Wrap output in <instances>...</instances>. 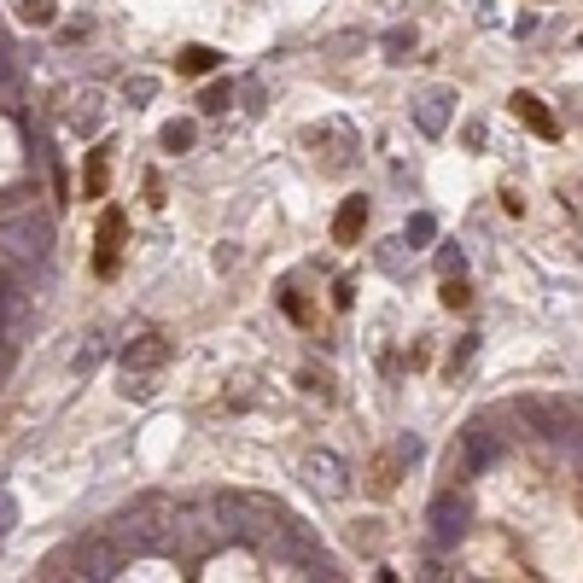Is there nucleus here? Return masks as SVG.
<instances>
[{
	"label": "nucleus",
	"instance_id": "obj_14",
	"mask_svg": "<svg viewBox=\"0 0 583 583\" xmlns=\"http://www.w3.org/2000/svg\"><path fill=\"white\" fill-rule=\"evenodd\" d=\"M18 18H24V24H35V30H47V24L59 18V6H53V0H24V6H18Z\"/></svg>",
	"mask_w": 583,
	"mask_h": 583
},
{
	"label": "nucleus",
	"instance_id": "obj_23",
	"mask_svg": "<svg viewBox=\"0 0 583 583\" xmlns=\"http://www.w3.org/2000/svg\"><path fill=\"white\" fill-rule=\"evenodd\" d=\"M379 583H397V578H391V572H385V578H379Z\"/></svg>",
	"mask_w": 583,
	"mask_h": 583
},
{
	"label": "nucleus",
	"instance_id": "obj_15",
	"mask_svg": "<svg viewBox=\"0 0 583 583\" xmlns=\"http://www.w3.org/2000/svg\"><path fill=\"white\" fill-rule=\"evenodd\" d=\"M228 105H234V88H228V82H210L205 94H199V111H205V117H216V111H228Z\"/></svg>",
	"mask_w": 583,
	"mask_h": 583
},
{
	"label": "nucleus",
	"instance_id": "obj_5",
	"mask_svg": "<svg viewBox=\"0 0 583 583\" xmlns=\"http://www.w3.org/2000/svg\"><path fill=\"white\" fill-rule=\"evenodd\" d=\"M432 525H438V543H455V537L467 531V502H461L455 490H444V496L432 502Z\"/></svg>",
	"mask_w": 583,
	"mask_h": 583
},
{
	"label": "nucleus",
	"instance_id": "obj_4",
	"mask_svg": "<svg viewBox=\"0 0 583 583\" xmlns=\"http://www.w3.org/2000/svg\"><path fill=\"white\" fill-rule=\"evenodd\" d=\"M449 105H455V94H444V88H432V94L414 100V123H420V135H444L449 129Z\"/></svg>",
	"mask_w": 583,
	"mask_h": 583
},
{
	"label": "nucleus",
	"instance_id": "obj_9",
	"mask_svg": "<svg viewBox=\"0 0 583 583\" xmlns=\"http://www.w3.org/2000/svg\"><path fill=\"white\" fill-rule=\"evenodd\" d=\"M362 228H368V199H344L339 216H333V240L356 245V240H362Z\"/></svg>",
	"mask_w": 583,
	"mask_h": 583
},
{
	"label": "nucleus",
	"instance_id": "obj_11",
	"mask_svg": "<svg viewBox=\"0 0 583 583\" xmlns=\"http://www.w3.org/2000/svg\"><path fill=\"white\" fill-rule=\"evenodd\" d=\"M379 47H385V59H409V53H414V30H409V24H391Z\"/></svg>",
	"mask_w": 583,
	"mask_h": 583
},
{
	"label": "nucleus",
	"instance_id": "obj_8",
	"mask_svg": "<svg viewBox=\"0 0 583 583\" xmlns=\"http://www.w3.org/2000/svg\"><path fill=\"white\" fill-rule=\"evenodd\" d=\"M514 111H519V123L531 129V135H543V140H554L560 135V123H554V111L537 94H514Z\"/></svg>",
	"mask_w": 583,
	"mask_h": 583
},
{
	"label": "nucleus",
	"instance_id": "obj_13",
	"mask_svg": "<svg viewBox=\"0 0 583 583\" xmlns=\"http://www.w3.org/2000/svg\"><path fill=\"white\" fill-rule=\"evenodd\" d=\"M82 560H88V572H94V578H111L117 549H111V543H88V549H82Z\"/></svg>",
	"mask_w": 583,
	"mask_h": 583
},
{
	"label": "nucleus",
	"instance_id": "obj_6",
	"mask_svg": "<svg viewBox=\"0 0 583 583\" xmlns=\"http://www.w3.org/2000/svg\"><path fill=\"white\" fill-rule=\"evenodd\" d=\"M100 123H105V94H100V88L70 94V129H76V135H94Z\"/></svg>",
	"mask_w": 583,
	"mask_h": 583
},
{
	"label": "nucleus",
	"instance_id": "obj_16",
	"mask_svg": "<svg viewBox=\"0 0 583 583\" xmlns=\"http://www.w3.org/2000/svg\"><path fill=\"white\" fill-rule=\"evenodd\" d=\"M105 175H111V158L94 152V158H88V181H82V193H88V199H100V193H105Z\"/></svg>",
	"mask_w": 583,
	"mask_h": 583
},
{
	"label": "nucleus",
	"instance_id": "obj_21",
	"mask_svg": "<svg viewBox=\"0 0 583 583\" xmlns=\"http://www.w3.org/2000/svg\"><path fill=\"white\" fill-rule=\"evenodd\" d=\"M333 304H339V309L356 304V286H350V280H339V286H333Z\"/></svg>",
	"mask_w": 583,
	"mask_h": 583
},
{
	"label": "nucleus",
	"instance_id": "obj_12",
	"mask_svg": "<svg viewBox=\"0 0 583 583\" xmlns=\"http://www.w3.org/2000/svg\"><path fill=\"white\" fill-rule=\"evenodd\" d=\"M164 152H193V140H199V129L193 123H164Z\"/></svg>",
	"mask_w": 583,
	"mask_h": 583
},
{
	"label": "nucleus",
	"instance_id": "obj_17",
	"mask_svg": "<svg viewBox=\"0 0 583 583\" xmlns=\"http://www.w3.org/2000/svg\"><path fill=\"white\" fill-rule=\"evenodd\" d=\"M152 94H158V82H152V76H129V82H123V100H129V105H146Z\"/></svg>",
	"mask_w": 583,
	"mask_h": 583
},
{
	"label": "nucleus",
	"instance_id": "obj_18",
	"mask_svg": "<svg viewBox=\"0 0 583 583\" xmlns=\"http://www.w3.org/2000/svg\"><path fill=\"white\" fill-rule=\"evenodd\" d=\"M432 234H438V222H432V216H409V234H403V245H426Z\"/></svg>",
	"mask_w": 583,
	"mask_h": 583
},
{
	"label": "nucleus",
	"instance_id": "obj_19",
	"mask_svg": "<svg viewBox=\"0 0 583 583\" xmlns=\"http://www.w3.org/2000/svg\"><path fill=\"white\" fill-rule=\"evenodd\" d=\"M438 298H444L449 309H467V298H473V292H467V280H461V275H449V280H444V292H438Z\"/></svg>",
	"mask_w": 583,
	"mask_h": 583
},
{
	"label": "nucleus",
	"instance_id": "obj_10",
	"mask_svg": "<svg viewBox=\"0 0 583 583\" xmlns=\"http://www.w3.org/2000/svg\"><path fill=\"white\" fill-rule=\"evenodd\" d=\"M216 65H222V53H216V47H199V41L175 53V70H187V76H210Z\"/></svg>",
	"mask_w": 583,
	"mask_h": 583
},
{
	"label": "nucleus",
	"instance_id": "obj_20",
	"mask_svg": "<svg viewBox=\"0 0 583 583\" xmlns=\"http://www.w3.org/2000/svg\"><path fill=\"white\" fill-rule=\"evenodd\" d=\"M467 356H473V339H461L455 350H449V374H455V368H467Z\"/></svg>",
	"mask_w": 583,
	"mask_h": 583
},
{
	"label": "nucleus",
	"instance_id": "obj_24",
	"mask_svg": "<svg viewBox=\"0 0 583 583\" xmlns=\"http://www.w3.org/2000/svg\"><path fill=\"white\" fill-rule=\"evenodd\" d=\"M59 583H82V578H59Z\"/></svg>",
	"mask_w": 583,
	"mask_h": 583
},
{
	"label": "nucleus",
	"instance_id": "obj_3",
	"mask_svg": "<svg viewBox=\"0 0 583 583\" xmlns=\"http://www.w3.org/2000/svg\"><path fill=\"white\" fill-rule=\"evenodd\" d=\"M123 228H129V216H123V210H105V216H100V257H94V269H100L105 280L117 275V251H123Z\"/></svg>",
	"mask_w": 583,
	"mask_h": 583
},
{
	"label": "nucleus",
	"instance_id": "obj_22",
	"mask_svg": "<svg viewBox=\"0 0 583 583\" xmlns=\"http://www.w3.org/2000/svg\"><path fill=\"white\" fill-rule=\"evenodd\" d=\"M6 531H12V496L0 490V537H6Z\"/></svg>",
	"mask_w": 583,
	"mask_h": 583
},
{
	"label": "nucleus",
	"instance_id": "obj_7",
	"mask_svg": "<svg viewBox=\"0 0 583 583\" xmlns=\"http://www.w3.org/2000/svg\"><path fill=\"white\" fill-rule=\"evenodd\" d=\"M304 473H309V484H315L321 496H339V490H344V461H339V455H327V449H321V455H309Z\"/></svg>",
	"mask_w": 583,
	"mask_h": 583
},
{
	"label": "nucleus",
	"instance_id": "obj_2",
	"mask_svg": "<svg viewBox=\"0 0 583 583\" xmlns=\"http://www.w3.org/2000/svg\"><path fill=\"white\" fill-rule=\"evenodd\" d=\"M170 356H175V344L164 339V333H140V339H129V350H123V379H152Z\"/></svg>",
	"mask_w": 583,
	"mask_h": 583
},
{
	"label": "nucleus",
	"instance_id": "obj_1",
	"mask_svg": "<svg viewBox=\"0 0 583 583\" xmlns=\"http://www.w3.org/2000/svg\"><path fill=\"white\" fill-rule=\"evenodd\" d=\"M47 240H53V222L47 216H0V257L6 263H35V257H47Z\"/></svg>",
	"mask_w": 583,
	"mask_h": 583
}]
</instances>
